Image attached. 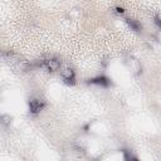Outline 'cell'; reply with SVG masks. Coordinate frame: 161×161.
Here are the masks:
<instances>
[{"label":"cell","instance_id":"7a4b0ae2","mask_svg":"<svg viewBox=\"0 0 161 161\" xmlns=\"http://www.w3.org/2000/svg\"><path fill=\"white\" fill-rule=\"evenodd\" d=\"M62 77L67 83H74V72L70 68H65L62 70Z\"/></svg>","mask_w":161,"mask_h":161},{"label":"cell","instance_id":"277c9868","mask_svg":"<svg viewBox=\"0 0 161 161\" xmlns=\"http://www.w3.org/2000/svg\"><path fill=\"white\" fill-rule=\"evenodd\" d=\"M127 22V24H128V27L131 28V29H133V30H136V32H138L140 29H141V25L136 22V20H132V19H127L126 20Z\"/></svg>","mask_w":161,"mask_h":161},{"label":"cell","instance_id":"6da1fadb","mask_svg":"<svg viewBox=\"0 0 161 161\" xmlns=\"http://www.w3.org/2000/svg\"><path fill=\"white\" fill-rule=\"evenodd\" d=\"M43 67H44L47 70H49V72H54V70L59 69L60 63H59V60L55 59V58H49V59H47V60L43 63Z\"/></svg>","mask_w":161,"mask_h":161},{"label":"cell","instance_id":"5b68a950","mask_svg":"<svg viewBox=\"0 0 161 161\" xmlns=\"http://www.w3.org/2000/svg\"><path fill=\"white\" fill-rule=\"evenodd\" d=\"M126 158H136V157H133L132 155H128V153H126Z\"/></svg>","mask_w":161,"mask_h":161},{"label":"cell","instance_id":"3957f363","mask_svg":"<svg viewBox=\"0 0 161 161\" xmlns=\"http://www.w3.org/2000/svg\"><path fill=\"white\" fill-rule=\"evenodd\" d=\"M42 107H43V103L39 100H32L29 102V108H30V111L33 113H38L42 110Z\"/></svg>","mask_w":161,"mask_h":161}]
</instances>
